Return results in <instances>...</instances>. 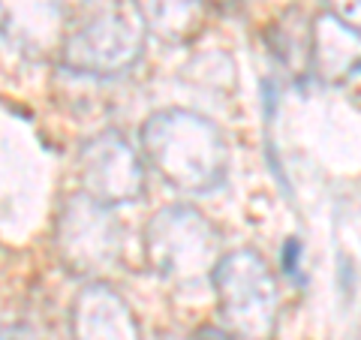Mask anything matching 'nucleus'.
Instances as JSON below:
<instances>
[{
  "label": "nucleus",
  "mask_w": 361,
  "mask_h": 340,
  "mask_svg": "<svg viewBox=\"0 0 361 340\" xmlns=\"http://www.w3.org/2000/svg\"><path fill=\"white\" fill-rule=\"evenodd\" d=\"M142 148L157 172L184 193L214 190L229 169L223 133L196 111L169 109L154 115L142 127Z\"/></svg>",
  "instance_id": "nucleus-1"
},
{
  "label": "nucleus",
  "mask_w": 361,
  "mask_h": 340,
  "mask_svg": "<svg viewBox=\"0 0 361 340\" xmlns=\"http://www.w3.org/2000/svg\"><path fill=\"white\" fill-rule=\"evenodd\" d=\"M214 289L229 332L238 340H274L277 334V280L268 262L253 250H235L214 268Z\"/></svg>",
  "instance_id": "nucleus-2"
},
{
  "label": "nucleus",
  "mask_w": 361,
  "mask_h": 340,
  "mask_svg": "<svg viewBox=\"0 0 361 340\" xmlns=\"http://www.w3.org/2000/svg\"><path fill=\"white\" fill-rule=\"evenodd\" d=\"M148 256L160 274L178 283H196L220 265V235L199 211L172 205L154 214L148 226Z\"/></svg>",
  "instance_id": "nucleus-3"
},
{
  "label": "nucleus",
  "mask_w": 361,
  "mask_h": 340,
  "mask_svg": "<svg viewBox=\"0 0 361 340\" xmlns=\"http://www.w3.org/2000/svg\"><path fill=\"white\" fill-rule=\"evenodd\" d=\"M58 250L70 271L97 274L118 262L121 229L109 205H99L90 196H73L61 211Z\"/></svg>",
  "instance_id": "nucleus-4"
},
{
  "label": "nucleus",
  "mask_w": 361,
  "mask_h": 340,
  "mask_svg": "<svg viewBox=\"0 0 361 340\" xmlns=\"http://www.w3.org/2000/svg\"><path fill=\"white\" fill-rule=\"evenodd\" d=\"M142 51V33L123 13H99L75 30L61 49L66 70L85 75H118L130 70Z\"/></svg>",
  "instance_id": "nucleus-5"
},
{
  "label": "nucleus",
  "mask_w": 361,
  "mask_h": 340,
  "mask_svg": "<svg viewBox=\"0 0 361 340\" xmlns=\"http://www.w3.org/2000/svg\"><path fill=\"white\" fill-rule=\"evenodd\" d=\"M82 184L99 205L139 199L145 190L142 160L121 133L109 130L90 139L82 151Z\"/></svg>",
  "instance_id": "nucleus-6"
},
{
  "label": "nucleus",
  "mask_w": 361,
  "mask_h": 340,
  "mask_svg": "<svg viewBox=\"0 0 361 340\" xmlns=\"http://www.w3.org/2000/svg\"><path fill=\"white\" fill-rule=\"evenodd\" d=\"M63 0H0V33L25 54L63 49Z\"/></svg>",
  "instance_id": "nucleus-7"
},
{
  "label": "nucleus",
  "mask_w": 361,
  "mask_h": 340,
  "mask_svg": "<svg viewBox=\"0 0 361 340\" xmlns=\"http://www.w3.org/2000/svg\"><path fill=\"white\" fill-rule=\"evenodd\" d=\"M73 340H142V332L118 292L87 286L73 304Z\"/></svg>",
  "instance_id": "nucleus-8"
},
{
  "label": "nucleus",
  "mask_w": 361,
  "mask_h": 340,
  "mask_svg": "<svg viewBox=\"0 0 361 340\" xmlns=\"http://www.w3.org/2000/svg\"><path fill=\"white\" fill-rule=\"evenodd\" d=\"M310 70L322 82L341 85L361 75V33L346 28L334 16H322L313 25Z\"/></svg>",
  "instance_id": "nucleus-9"
},
{
  "label": "nucleus",
  "mask_w": 361,
  "mask_h": 340,
  "mask_svg": "<svg viewBox=\"0 0 361 340\" xmlns=\"http://www.w3.org/2000/svg\"><path fill=\"white\" fill-rule=\"evenodd\" d=\"M145 28L169 42L190 40L205 21V0H135Z\"/></svg>",
  "instance_id": "nucleus-10"
},
{
  "label": "nucleus",
  "mask_w": 361,
  "mask_h": 340,
  "mask_svg": "<svg viewBox=\"0 0 361 340\" xmlns=\"http://www.w3.org/2000/svg\"><path fill=\"white\" fill-rule=\"evenodd\" d=\"M337 21H343L346 28H353L361 33V0H325Z\"/></svg>",
  "instance_id": "nucleus-11"
},
{
  "label": "nucleus",
  "mask_w": 361,
  "mask_h": 340,
  "mask_svg": "<svg viewBox=\"0 0 361 340\" xmlns=\"http://www.w3.org/2000/svg\"><path fill=\"white\" fill-rule=\"evenodd\" d=\"M301 268V241L298 238H289L283 244V250H280V271L289 277H295Z\"/></svg>",
  "instance_id": "nucleus-12"
},
{
  "label": "nucleus",
  "mask_w": 361,
  "mask_h": 340,
  "mask_svg": "<svg viewBox=\"0 0 361 340\" xmlns=\"http://www.w3.org/2000/svg\"><path fill=\"white\" fill-rule=\"evenodd\" d=\"M193 340H238V337H235L232 332H223V328L208 325V328H199Z\"/></svg>",
  "instance_id": "nucleus-13"
},
{
  "label": "nucleus",
  "mask_w": 361,
  "mask_h": 340,
  "mask_svg": "<svg viewBox=\"0 0 361 340\" xmlns=\"http://www.w3.org/2000/svg\"><path fill=\"white\" fill-rule=\"evenodd\" d=\"M6 340H30V337H27V334H21V332H18V334H13V337H6Z\"/></svg>",
  "instance_id": "nucleus-14"
}]
</instances>
